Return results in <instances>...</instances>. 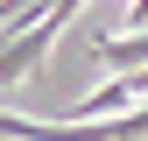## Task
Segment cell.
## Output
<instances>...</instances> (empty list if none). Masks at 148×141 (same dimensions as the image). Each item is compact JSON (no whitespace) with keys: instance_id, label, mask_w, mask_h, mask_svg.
Instances as JSON below:
<instances>
[{"instance_id":"obj_1","label":"cell","mask_w":148,"mask_h":141,"mask_svg":"<svg viewBox=\"0 0 148 141\" xmlns=\"http://www.w3.org/2000/svg\"><path fill=\"white\" fill-rule=\"evenodd\" d=\"M92 64L134 78V70H148V35H92Z\"/></svg>"}]
</instances>
